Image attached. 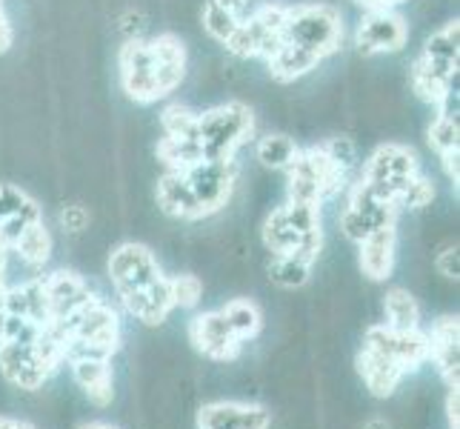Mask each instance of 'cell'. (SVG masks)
<instances>
[{
    "mask_svg": "<svg viewBox=\"0 0 460 429\" xmlns=\"http://www.w3.org/2000/svg\"><path fill=\"white\" fill-rule=\"evenodd\" d=\"M255 130V115L241 101L220 103L198 115V140L203 161H232Z\"/></svg>",
    "mask_w": 460,
    "mask_h": 429,
    "instance_id": "cell-1",
    "label": "cell"
},
{
    "mask_svg": "<svg viewBox=\"0 0 460 429\" xmlns=\"http://www.w3.org/2000/svg\"><path fill=\"white\" fill-rule=\"evenodd\" d=\"M283 38H287V43L304 46V49L314 52L323 60L341 49L343 18H341V12L329 4L289 6L287 23H283Z\"/></svg>",
    "mask_w": 460,
    "mask_h": 429,
    "instance_id": "cell-2",
    "label": "cell"
},
{
    "mask_svg": "<svg viewBox=\"0 0 460 429\" xmlns=\"http://www.w3.org/2000/svg\"><path fill=\"white\" fill-rule=\"evenodd\" d=\"M289 6L263 4L237 23L232 38L224 43L234 58H272L287 38H283V23H287Z\"/></svg>",
    "mask_w": 460,
    "mask_h": 429,
    "instance_id": "cell-3",
    "label": "cell"
},
{
    "mask_svg": "<svg viewBox=\"0 0 460 429\" xmlns=\"http://www.w3.org/2000/svg\"><path fill=\"white\" fill-rule=\"evenodd\" d=\"M118 67H120V86L129 101L140 106L164 101L161 81H157V60L152 55L149 40H140V38L126 40L120 46Z\"/></svg>",
    "mask_w": 460,
    "mask_h": 429,
    "instance_id": "cell-4",
    "label": "cell"
},
{
    "mask_svg": "<svg viewBox=\"0 0 460 429\" xmlns=\"http://www.w3.org/2000/svg\"><path fill=\"white\" fill-rule=\"evenodd\" d=\"M189 189L195 192L203 218L220 212L232 198V189L237 181V164L232 161H198L183 172Z\"/></svg>",
    "mask_w": 460,
    "mask_h": 429,
    "instance_id": "cell-5",
    "label": "cell"
},
{
    "mask_svg": "<svg viewBox=\"0 0 460 429\" xmlns=\"http://www.w3.org/2000/svg\"><path fill=\"white\" fill-rule=\"evenodd\" d=\"M58 324L69 332V338L98 346L109 355L118 349V341H120L118 312L112 307H106L101 298H94L92 304H86L84 309H77L69 317H63V321H58Z\"/></svg>",
    "mask_w": 460,
    "mask_h": 429,
    "instance_id": "cell-6",
    "label": "cell"
},
{
    "mask_svg": "<svg viewBox=\"0 0 460 429\" xmlns=\"http://www.w3.org/2000/svg\"><path fill=\"white\" fill-rule=\"evenodd\" d=\"M355 40L363 55L401 52L409 40V26L394 9H375L360 21Z\"/></svg>",
    "mask_w": 460,
    "mask_h": 429,
    "instance_id": "cell-7",
    "label": "cell"
},
{
    "mask_svg": "<svg viewBox=\"0 0 460 429\" xmlns=\"http://www.w3.org/2000/svg\"><path fill=\"white\" fill-rule=\"evenodd\" d=\"M161 275V266H157L155 255L144 244H120L109 258V278H112L118 292L146 290Z\"/></svg>",
    "mask_w": 460,
    "mask_h": 429,
    "instance_id": "cell-8",
    "label": "cell"
},
{
    "mask_svg": "<svg viewBox=\"0 0 460 429\" xmlns=\"http://www.w3.org/2000/svg\"><path fill=\"white\" fill-rule=\"evenodd\" d=\"M189 338H192L198 353H203L212 361H234L241 355V346H243L220 312H203V315L192 317V324H189Z\"/></svg>",
    "mask_w": 460,
    "mask_h": 429,
    "instance_id": "cell-9",
    "label": "cell"
},
{
    "mask_svg": "<svg viewBox=\"0 0 460 429\" xmlns=\"http://www.w3.org/2000/svg\"><path fill=\"white\" fill-rule=\"evenodd\" d=\"M0 372H4L9 384L29 392L40 389L43 380L49 378L35 353V344H14V341H0Z\"/></svg>",
    "mask_w": 460,
    "mask_h": 429,
    "instance_id": "cell-10",
    "label": "cell"
},
{
    "mask_svg": "<svg viewBox=\"0 0 460 429\" xmlns=\"http://www.w3.org/2000/svg\"><path fill=\"white\" fill-rule=\"evenodd\" d=\"M43 283V292L49 298V307H52V321H63V317L75 315L77 309H84L86 304H92L94 295L86 281L77 275V273H66V269H60V273H52L40 278Z\"/></svg>",
    "mask_w": 460,
    "mask_h": 429,
    "instance_id": "cell-11",
    "label": "cell"
},
{
    "mask_svg": "<svg viewBox=\"0 0 460 429\" xmlns=\"http://www.w3.org/2000/svg\"><path fill=\"white\" fill-rule=\"evenodd\" d=\"M272 416L258 404L220 401L198 412V429H269Z\"/></svg>",
    "mask_w": 460,
    "mask_h": 429,
    "instance_id": "cell-12",
    "label": "cell"
},
{
    "mask_svg": "<svg viewBox=\"0 0 460 429\" xmlns=\"http://www.w3.org/2000/svg\"><path fill=\"white\" fill-rule=\"evenodd\" d=\"M457 332H460V324L455 315H443L432 324V329L426 332V338H429V349L432 355L429 361L438 363L440 375L447 378L449 387H457V372H460V358H457Z\"/></svg>",
    "mask_w": 460,
    "mask_h": 429,
    "instance_id": "cell-13",
    "label": "cell"
},
{
    "mask_svg": "<svg viewBox=\"0 0 460 429\" xmlns=\"http://www.w3.org/2000/svg\"><path fill=\"white\" fill-rule=\"evenodd\" d=\"M394 244H398V229L394 224L369 232L360 241V269L372 281H386L394 269Z\"/></svg>",
    "mask_w": 460,
    "mask_h": 429,
    "instance_id": "cell-14",
    "label": "cell"
},
{
    "mask_svg": "<svg viewBox=\"0 0 460 429\" xmlns=\"http://www.w3.org/2000/svg\"><path fill=\"white\" fill-rule=\"evenodd\" d=\"M152 55L157 60V81H161V94L169 98V94L183 84L186 77V46L178 35H157L149 40Z\"/></svg>",
    "mask_w": 460,
    "mask_h": 429,
    "instance_id": "cell-15",
    "label": "cell"
},
{
    "mask_svg": "<svg viewBox=\"0 0 460 429\" xmlns=\"http://www.w3.org/2000/svg\"><path fill=\"white\" fill-rule=\"evenodd\" d=\"M418 174V155L415 149L401 147V143H384L372 152V157L363 166L360 181H384V178H409Z\"/></svg>",
    "mask_w": 460,
    "mask_h": 429,
    "instance_id": "cell-16",
    "label": "cell"
},
{
    "mask_svg": "<svg viewBox=\"0 0 460 429\" xmlns=\"http://www.w3.org/2000/svg\"><path fill=\"white\" fill-rule=\"evenodd\" d=\"M157 206L181 220H200L203 210L195 198V192L189 189L183 172H166L161 181H157Z\"/></svg>",
    "mask_w": 460,
    "mask_h": 429,
    "instance_id": "cell-17",
    "label": "cell"
},
{
    "mask_svg": "<svg viewBox=\"0 0 460 429\" xmlns=\"http://www.w3.org/2000/svg\"><path fill=\"white\" fill-rule=\"evenodd\" d=\"M358 372L363 375L369 392L377 395V398H386V395H392L394 389L401 387V380L406 375L398 361H392V358L380 355V353H372V349H360Z\"/></svg>",
    "mask_w": 460,
    "mask_h": 429,
    "instance_id": "cell-18",
    "label": "cell"
},
{
    "mask_svg": "<svg viewBox=\"0 0 460 429\" xmlns=\"http://www.w3.org/2000/svg\"><path fill=\"white\" fill-rule=\"evenodd\" d=\"M72 375L77 380L92 404L98 407H109L112 404V367L109 361L101 358H81V361H72Z\"/></svg>",
    "mask_w": 460,
    "mask_h": 429,
    "instance_id": "cell-19",
    "label": "cell"
},
{
    "mask_svg": "<svg viewBox=\"0 0 460 429\" xmlns=\"http://www.w3.org/2000/svg\"><path fill=\"white\" fill-rule=\"evenodd\" d=\"M266 63H269V72H272L275 81L292 84V81H297V77H304L312 69H317L321 58H317L314 52H309V49H304V46L283 43L280 49L272 58H269Z\"/></svg>",
    "mask_w": 460,
    "mask_h": 429,
    "instance_id": "cell-20",
    "label": "cell"
},
{
    "mask_svg": "<svg viewBox=\"0 0 460 429\" xmlns=\"http://www.w3.org/2000/svg\"><path fill=\"white\" fill-rule=\"evenodd\" d=\"M394 218H398V210H394L392 203H380L372 212H360V210H352V206H346V212L341 218V229L349 241L360 244L369 232L394 224Z\"/></svg>",
    "mask_w": 460,
    "mask_h": 429,
    "instance_id": "cell-21",
    "label": "cell"
},
{
    "mask_svg": "<svg viewBox=\"0 0 460 429\" xmlns=\"http://www.w3.org/2000/svg\"><path fill=\"white\" fill-rule=\"evenodd\" d=\"M306 155V161L314 172V178L317 183H321V195L323 198H332V195H338L341 189L346 186V169L335 155H332L326 147H312V149H304Z\"/></svg>",
    "mask_w": 460,
    "mask_h": 429,
    "instance_id": "cell-22",
    "label": "cell"
},
{
    "mask_svg": "<svg viewBox=\"0 0 460 429\" xmlns=\"http://www.w3.org/2000/svg\"><path fill=\"white\" fill-rule=\"evenodd\" d=\"M217 312L226 317V324L232 326V332H234L241 344L249 341V338H255L261 332V326H263V315H261L255 300H249V298H234V300H229L226 307H220Z\"/></svg>",
    "mask_w": 460,
    "mask_h": 429,
    "instance_id": "cell-23",
    "label": "cell"
},
{
    "mask_svg": "<svg viewBox=\"0 0 460 429\" xmlns=\"http://www.w3.org/2000/svg\"><path fill=\"white\" fill-rule=\"evenodd\" d=\"M12 249L18 252L23 264H29L31 269H38L52 255V235H49V229L43 227V220H38V224H31V227L23 229V235L14 241Z\"/></svg>",
    "mask_w": 460,
    "mask_h": 429,
    "instance_id": "cell-24",
    "label": "cell"
},
{
    "mask_svg": "<svg viewBox=\"0 0 460 429\" xmlns=\"http://www.w3.org/2000/svg\"><path fill=\"white\" fill-rule=\"evenodd\" d=\"M157 157L166 164V172H186L189 166H195L203 161L200 152V140H189V138H166L157 143Z\"/></svg>",
    "mask_w": 460,
    "mask_h": 429,
    "instance_id": "cell-25",
    "label": "cell"
},
{
    "mask_svg": "<svg viewBox=\"0 0 460 429\" xmlns=\"http://www.w3.org/2000/svg\"><path fill=\"white\" fill-rule=\"evenodd\" d=\"M384 309H386V326L392 329H418L420 326V307L418 300L411 298L406 290H389L384 298Z\"/></svg>",
    "mask_w": 460,
    "mask_h": 429,
    "instance_id": "cell-26",
    "label": "cell"
},
{
    "mask_svg": "<svg viewBox=\"0 0 460 429\" xmlns=\"http://www.w3.org/2000/svg\"><path fill=\"white\" fill-rule=\"evenodd\" d=\"M300 237H304V235L292 229L287 215H283V206L266 218V224H263V244L275 252V258L278 255H289V252L300 244Z\"/></svg>",
    "mask_w": 460,
    "mask_h": 429,
    "instance_id": "cell-27",
    "label": "cell"
},
{
    "mask_svg": "<svg viewBox=\"0 0 460 429\" xmlns=\"http://www.w3.org/2000/svg\"><path fill=\"white\" fill-rule=\"evenodd\" d=\"M295 155L297 147L287 135H266L258 140V161L269 169H287Z\"/></svg>",
    "mask_w": 460,
    "mask_h": 429,
    "instance_id": "cell-28",
    "label": "cell"
},
{
    "mask_svg": "<svg viewBox=\"0 0 460 429\" xmlns=\"http://www.w3.org/2000/svg\"><path fill=\"white\" fill-rule=\"evenodd\" d=\"M161 126L166 138H189L198 140V112H192L189 106L169 103L161 115Z\"/></svg>",
    "mask_w": 460,
    "mask_h": 429,
    "instance_id": "cell-29",
    "label": "cell"
},
{
    "mask_svg": "<svg viewBox=\"0 0 460 429\" xmlns=\"http://www.w3.org/2000/svg\"><path fill=\"white\" fill-rule=\"evenodd\" d=\"M309 273H312V266L292 258V255H278L272 261V266H269V278H272L278 286H283V290H297V286H304L309 281Z\"/></svg>",
    "mask_w": 460,
    "mask_h": 429,
    "instance_id": "cell-30",
    "label": "cell"
},
{
    "mask_svg": "<svg viewBox=\"0 0 460 429\" xmlns=\"http://www.w3.org/2000/svg\"><path fill=\"white\" fill-rule=\"evenodd\" d=\"M457 40H460V23L449 21L443 29H438L435 35L426 40L423 55L432 60H457Z\"/></svg>",
    "mask_w": 460,
    "mask_h": 429,
    "instance_id": "cell-31",
    "label": "cell"
},
{
    "mask_svg": "<svg viewBox=\"0 0 460 429\" xmlns=\"http://www.w3.org/2000/svg\"><path fill=\"white\" fill-rule=\"evenodd\" d=\"M429 147L443 155V152H449V149H457V115H449V112H438L432 126H429Z\"/></svg>",
    "mask_w": 460,
    "mask_h": 429,
    "instance_id": "cell-32",
    "label": "cell"
},
{
    "mask_svg": "<svg viewBox=\"0 0 460 429\" xmlns=\"http://www.w3.org/2000/svg\"><path fill=\"white\" fill-rule=\"evenodd\" d=\"M23 290V300H26V317L29 321H35L40 326L52 324V307H49V298L43 292V283L40 278L29 281V283H21Z\"/></svg>",
    "mask_w": 460,
    "mask_h": 429,
    "instance_id": "cell-33",
    "label": "cell"
},
{
    "mask_svg": "<svg viewBox=\"0 0 460 429\" xmlns=\"http://www.w3.org/2000/svg\"><path fill=\"white\" fill-rule=\"evenodd\" d=\"M237 21L234 14H229L226 9H220L217 4H206V9H203V29H206V35L209 38H215L217 43H226L229 38H232V31L237 29Z\"/></svg>",
    "mask_w": 460,
    "mask_h": 429,
    "instance_id": "cell-34",
    "label": "cell"
},
{
    "mask_svg": "<svg viewBox=\"0 0 460 429\" xmlns=\"http://www.w3.org/2000/svg\"><path fill=\"white\" fill-rule=\"evenodd\" d=\"M169 290H172L174 307L192 309L203 298V281L198 275H174V278H169Z\"/></svg>",
    "mask_w": 460,
    "mask_h": 429,
    "instance_id": "cell-35",
    "label": "cell"
},
{
    "mask_svg": "<svg viewBox=\"0 0 460 429\" xmlns=\"http://www.w3.org/2000/svg\"><path fill=\"white\" fill-rule=\"evenodd\" d=\"M283 215H287L292 229L300 232V235L321 229V203H295V201H289L287 206H283Z\"/></svg>",
    "mask_w": 460,
    "mask_h": 429,
    "instance_id": "cell-36",
    "label": "cell"
},
{
    "mask_svg": "<svg viewBox=\"0 0 460 429\" xmlns=\"http://www.w3.org/2000/svg\"><path fill=\"white\" fill-rule=\"evenodd\" d=\"M432 201H435V186L426 178H420V174H415L403 189L398 210H423V206H429Z\"/></svg>",
    "mask_w": 460,
    "mask_h": 429,
    "instance_id": "cell-37",
    "label": "cell"
},
{
    "mask_svg": "<svg viewBox=\"0 0 460 429\" xmlns=\"http://www.w3.org/2000/svg\"><path fill=\"white\" fill-rule=\"evenodd\" d=\"M29 201L31 198L23 192V189H18V186H0V224H4L9 215L21 212Z\"/></svg>",
    "mask_w": 460,
    "mask_h": 429,
    "instance_id": "cell-38",
    "label": "cell"
},
{
    "mask_svg": "<svg viewBox=\"0 0 460 429\" xmlns=\"http://www.w3.org/2000/svg\"><path fill=\"white\" fill-rule=\"evenodd\" d=\"M60 220H63V227H66L69 232H84L86 224H89V212L84 210V206L72 203V206H66V210L60 212Z\"/></svg>",
    "mask_w": 460,
    "mask_h": 429,
    "instance_id": "cell-39",
    "label": "cell"
},
{
    "mask_svg": "<svg viewBox=\"0 0 460 429\" xmlns=\"http://www.w3.org/2000/svg\"><path fill=\"white\" fill-rule=\"evenodd\" d=\"M435 266H438V273L443 275V278H449V281H457V246H447L438 255V261H435Z\"/></svg>",
    "mask_w": 460,
    "mask_h": 429,
    "instance_id": "cell-40",
    "label": "cell"
},
{
    "mask_svg": "<svg viewBox=\"0 0 460 429\" xmlns=\"http://www.w3.org/2000/svg\"><path fill=\"white\" fill-rule=\"evenodd\" d=\"M12 43H14V29H12L4 0H0V55H6L12 49Z\"/></svg>",
    "mask_w": 460,
    "mask_h": 429,
    "instance_id": "cell-41",
    "label": "cell"
},
{
    "mask_svg": "<svg viewBox=\"0 0 460 429\" xmlns=\"http://www.w3.org/2000/svg\"><path fill=\"white\" fill-rule=\"evenodd\" d=\"M440 164H443V172H447V178L457 186L460 181V169H457V149H449L440 155Z\"/></svg>",
    "mask_w": 460,
    "mask_h": 429,
    "instance_id": "cell-42",
    "label": "cell"
},
{
    "mask_svg": "<svg viewBox=\"0 0 460 429\" xmlns=\"http://www.w3.org/2000/svg\"><path fill=\"white\" fill-rule=\"evenodd\" d=\"M447 418H449V426L457 429V421H460V389L457 387H449V398H447Z\"/></svg>",
    "mask_w": 460,
    "mask_h": 429,
    "instance_id": "cell-43",
    "label": "cell"
},
{
    "mask_svg": "<svg viewBox=\"0 0 460 429\" xmlns=\"http://www.w3.org/2000/svg\"><path fill=\"white\" fill-rule=\"evenodd\" d=\"M212 4H217L220 9H226L229 14H234L237 21H243L246 12H249V0H212Z\"/></svg>",
    "mask_w": 460,
    "mask_h": 429,
    "instance_id": "cell-44",
    "label": "cell"
},
{
    "mask_svg": "<svg viewBox=\"0 0 460 429\" xmlns=\"http://www.w3.org/2000/svg\"><path fill=\"white\" fill-rule=\"evenodd\" d=\"M355 4H360L363 9L375 12V9H394L398 4H403V0H355Z\"/></svg>",
    "mask_w": 460,
    "mask_h": 429,
    "instance_id": "cell-45",
    "label": "cell"
},
{
    "mask_svg": "<svg viewBox=\"0 0 460 429\" xmlns=\"http://www.w3.org/2000/svg\"><path fill=\"white\" fill-rule=\"evenodd\" d=\"M81 429H118L112 424H103V421H92V424H84Z\"/></svg>",
    "mask_w": 460,
    "mask_h": 429,
    "instance_id": "cell-46",
    "label": "cell"
},
{
    "mask_svg": "<svg viewBox=\"0 0 460 429\" xmlns=\"http://www.w3.org/2000/svg\"><path fill=\"white\" fill-rule=\"evenodd\" d=\"M6 258H9V246L0 241V269H6Z\"/></svg>",
    "mask_w": 460,
    "mask_h": 429,
    "instance_id": "cell-47",
    "label": "cell"
},
{
    "mask_svg": "<svg viewBox=\"0 0 460 429\" xmlns=\"http://www.w3.org/2000/svg\"><path fill=\"white\" fill-rule=\"evenodd\" d=\"M363 429H389V424H386V421H380V418H372Z\"/></svg>",
    "mask_w": 460,
    "mask_h": 429,
    "instance_id": "cell-48",
    "label": "cell"
},
{
    "mask_svg": "<svg viewBox=\"0 0 460 429\" xmlns=\"http://www.w3.org/2000/svg\"><path fill=\"white\" fill-rule=\"evenodd\" d=\"M4 326H6V309H0V341H4Z\"/></svg>",
    "mask_w": 460,
    "mask_h": 429,
    "instance_id": "cell-49",
    "label": "cell"
},
{
    "mask_svg": "<svg viewBox=\"0 0 460 429\" xmlns=\"http://www.w3.org/2000/svg\"><path fill=\"white\" fill-rule=\"evenodd\" d=\"M12 429H35V426H31L29 421H14V424H12Z\"/></svg>",
    "mask_w": 460,
    "mask_h": 429,
    "instance_id": "cell-50",
    "label": "cell"
},
{
    "mask_svg": "<svg viewBox=\"0 0 460 429\" xmlns=\"http://www.w3.org/2000/svg\"><path fill=\"white\" fill-rule=\"evenodd\" d=\"M12 418H6V416H0V429H12Z\"/></svg>",
    "mask_w": 460,
    "mask_h": 429,
    "instance_id": "cell-51",
    "label": "cell"
},
{
    "mask_svg": "<svg viewBox=\"0 0 460 429\" xmlns=\"http://www.w3.org/2000/svg\"><path fill=\"white\" fill-rule=\"evenodd\" d=\"M0 290H6V278H4V269H0Z\"/></svg>",
    "mask_w": 460,
    "mask_h": 429,
    "instance_id": "cell-52",
    "label": "cell"
}]
</instances>
